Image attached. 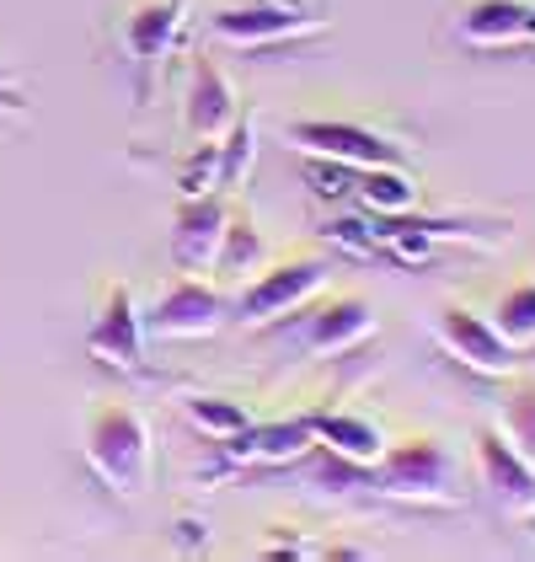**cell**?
I'll list each match as a JSON object with an SVG mask.
<instances>
[{
	"label": "cell",
	"mask_w": 535,
	"mask_h": 562,
	"mask_svg": "<svg viewBox=\"0 0 535 562\" xmlns=\"http://www.w3.org/2000/svg\"><path fill=\"white\" fill-rule=\"evenodd\" d=\"M369 493L418 504V509H455L466 498L460 467L440 434H407L380 450V461L369 467Z\"/></svg>",
	"instance_id": "6da1fadb"
},
{
	"label": "cell",
	"mask_w": 535,
	"mask_h": 562,
	"mask_svg": "<svg viewBox=\"0 0 535 562\" xmlns=\"http://www.w3.org/2000/svg\"><path fill=\"white\" fill-rule=\"evenodd\" d=\"M81 456H87L91 482L107 487L113 498H139L150 487V461H156L150 424L124 402H96L87 413Z\"/></svg>",
	"instance_id": "7a4b0ae2"
},
{
	"label": "cell",
	"mask_w": 535,
	"mask_h": 562,
	"mask_svg": "<svg viewBox=\"0 0 535 562\" xmlns=\"http://www.w3.org/2000/svg\"><path fill=\"white\" fill-rule=\"evenodd\" d=\"M321 290H327V262L316 258V252L268 262V268H258V273L241 284V295L230 301V322H236V327H273V322L306 311Z\"/></svg>",
	"instance_id": "3957f363"
},
{
	"label": "cell",
	"mask_w": 535,
	"mask_h": 562,
	"mask_svg": "<svg viewBox=\"0 0 535 562\" xmlns=\"http://www.w3.org/2000/svg\"><path fill=\"white\" fill-rule=\"evenodd\" d=\"M311 33H327V16H311L300 0L295 5L252 0V5L209 11V38L230 48H278V44H295V38H311Z\"/></svg>",
	"instance_id": "277c9868"
},
{
	"label": "cell",
	"mask_w": 535,
	"mask_h": 562,
	"mask_svg": "<svg viewBox=\"0 0 535 562\" xmlns=\"http://www.w3.org/2000/svg\"><path fill=\"white\" fill-rule=\"evenodd\" d=\"M316 429L311 413L300 418H273V424H247L241 434L220 439V461L209 467V476L220 472H284V467H300L311 456Z\"/></svg>",
	"instance_id": "5b68a950"
},
{
	"label": "cell",
	"mask_w": 535,
	"mask_h": 562,
	"mask_svg": "<svg viewBox=\"0 0 535 562\" xmlns=\"http://www.w3.org/2000/svg\"><path fill=\"white\" fill-rule=\"evenodd\" d=\"M139 322H145L150 338H215L230 322V295L198 273H182L178 284H167L156 295V305Z\"/></svg>",
	"instance_id": "8992f818"
},
{
	"label": "cell",
	"mask_w": 535,
	"mask_h": 562,
	"mask_svg": "<svg viewBox=\"0 0 535 562\" xmlns=\"http://www.w3.org/2000/svg\"><path fill=\"white\" fill-rule=\"evenodd\" d=\"M434 338H440V348H445L449 359H460L477 375L509 381L520 370V348L503 344V333L492 327V316H482V311H471V305H460V301L434 311Z\"/></svg>",
	"instance_id": "52a82bcc"
},
{
	"label": "cell",
	"mask_w": 535,
	"mask_h": 562,
	"mask_svg": "<svg viewBox=\"0 0 535 562\" xmlns=\"http://www.w3.org/2000/svg\"><path fill=\"white\" fill-rule=\"evenodd\" d=\"M284 139H289L300 156H327V161H343V167L407 161L391 134L369 130V124H354V119H295V124H284Z\"/></svg>",
	"instance_id": "ba28073f"
},
{
	"label": "cell",
	"mask_w": 535,
	"mask_h": 562,
	"mask_svg": "<svg viewBox=\"0 0 535 562\" xmlns=\"http://www.w3.org/2000/svg\"><path fill=\"white\" fill-rule=\"evenodd\" d=\"M471 456H477V476L488 487V498L514 519L535 515V461H525L503 429H477L471 434Z\"/></svg>",
	"instance_id": "9c48e42d"
},
{
	"label": "cell",
	"mask_w": 535,
	"mask_h": 562,
	"mask_svg": "<svg viewBox=\"0 0 535 562\" xmlns=\"http://www.w3.org/2000/svg\"><path fill=\"white\" fill-rule=\"evenodd\" d=\"M87 353L96 364L118 370V375H139L145 370V322H139V305H134V290L129 284H113L107 301L96 305L87 327Z\"/></svg>",
	"instance_id": "30bf717a"
},
{
	"label": "cell",
	"mask_w": 535,
	"mask_h": 562,
	"mask_svg": "<svg viewBox=\"0 0 535 562\" xmlns=\"http://www.w3.org/2000/svg\"><path fill=\"white\" fill-rule=\"evenodd\" d=\"M225 220H230V193H198V199H178L172 210V262L178 273H215V252H220Z\"/></svg>",
	"instance_id": "8fae6325"
},
{
	"label": "cell",
	"mask_w": 535,
	"mask_h": 562,
	"mask_svg": "<svg viewBox=\"0 0 535 562\" xmlns=\"http://www.w3.org/2000/svg\"><path fill=\"white\" fill-rule=\"evenodd\" d=\"M182 16H187V0H139V5H129L118 38H124L129 65L139 70V91H150L156 70H161V59L178 48Z\"/></svg>",
	"instance_id": "7c38bea8"
},
{
	"label": "cell",
	"mask_w": 535,
	"mask_h": 562,
	"mask_svg": "<svg viewBox=\"0 0 535 562\" xmlns=\"http://www.w3.org/2000/svg\"><path fill=\"white\" fill-rule=\"evenodd\" d=\"M375 327H380V316H375V305L364 295H332V301H321L300 322L295 344L306 348L311 359H332V353H349V348L369 344Z\"/></svg>",
	"instance_id": "4fadbf2b"
},
{
	"label": "cell",
	"mask_w": 535,
	"mask_h": 562,
	"mask_svg": "<svg viewBox=\"0 0 535 562\" xmlns=\"http://www.w3.org/2000/svg\"><path fill=\"white\" fill-rule=\"evenodd\" d=\"M236 119H241L236 87L220 76L215 59L198 54V59H193V76H187V97H182V124H187V134H193L198 145H220Z\"/></svg>",
	"instance_id": "5bb4252c"
},
{
	"label": "cell",
	"mask_w": 535,
	"mask_h": 562,
	"mask_svg": "<svg viewBox=\"0 0 535 562\" xmlns=\"http://www.w3.org/2000/svg\"><path fill=\"white\" fill-rule=\"evenodd\" d=\"M466 48H531L535 44V0H466L455 16Z\"/></svg>",
	"instance_id": "9a60e30c"
},
{
	"label": "cell",
	"mask_w": 535,
	"mask_h": 562,
	"mask_svg": "<svg viewBox=\"0 0 535 562\" xmlns=\"http://www.w3.org/2000/svg\"><path fill=\"white\" fill-rule=\"evenodd\" d=\"M311 429H316V445H327L332 456L354 461V467H375L380 450L391 445L380 424L358 418V413H311Z\"/></svg>",
	"instance_id": "2e32d148"
},
{
	"label": "cell",
	"mask_w": 535,
	"mask_h": 562,
	"mask_svg": "<svg viewBox=\"0 0 535 562\" xmlns=\"http://www.w3.org/2000/svg\"><path fill=\"white\" fill-rule=\"evenodd\" d=\"M258 268H268V241L258 231V220L247 210H230L225 220V236H220V252H215V273L225 284H247Z\"/></svg>",
	"instance_id": "e0dca14e"
},
{
	"label": "cell",
	"mask_w": 535,
	"mask_h": 562,
	"mask_svg": "<svg viewBox=\"0 0 535 562\" xmlns=\"http://www.w3.org/2000/svg\"><path fill=\"white\" fill-rule=\"evenodd\" d=\"M423 188L407 172V161H386V167H358V204L369 215H407L418 210Z\"/></svg>",
	"instance_id": "ac0fdd59"
},
{
	"label": "cell",
	"mask_w": 535,
	"mask_h": 562,
	"mask_svg": "<svg viewBox=\"0 0 535 562\" xmlns=\"http://www.w3.org/2000/svg\"><path fill=\"white\" fill-rule=\"evenodd\" d=\"M498 429L525 461H535V375H520V370L509 375L503 402H498Z\"/></svg>",
	"instance_id": "d6986e66"
},
{
	"label": "cell",
	"mask_w": 535,
	"mask_h": 562,
	"mask_svg": "<svg viewBox=\"0 0 535 562\" xmlns=\"http://www.w3.org/2000/svg\"><path fill=\"white\" fill-rule=\"evenodd\" d=\"M182 413H187V424L204 434V439H230V434H241L252 424V413H247V402H236V396H220V391H193V396H182Z\"/></svg>",
	"instance_id": "ffe728a7"
},
{
	"label": "cell",
	"mask_w": 535,
	"mask_h": 562,
	"mask_svg": "<svg viewBox=\"0 0 535 562\" xmlns=\"http://www.w3.org/2000/svg\"><path fill=\"white\" fill-rule=\"evenodd\" d=\"M252 161H258V130H252V119L241 113V119L230 124V134L215 145V188H220V193H236V188L252 177Z\"/></svg>",
	"instance_id": "44dd1931"
},
{
	"label": "cell",
	"mask_w": 535,
	"mask_h": 562,
	"mask_svg": "<svg viewBox=\"0 0 535 562\" xmlns=\"http://www.w3.org/2000/svg\"><path fill=\"white\" fill-rule=\"evenodd\" d=\"M492 327L503 333V344H514L520 353L525 348H535V279H525V284H509L498 301H492Z\"/></svg>",
	"instance_id": "7402d4cb"
},
{
	"label": "cell",
	"mask_w": 535,
	"mask_h": 562,
	"mask_svg": "<svg viewBox=\"0 0 535 562\" xmlns=\"http://www.w3.org/2000/svg\"><path fill=\"white\" fill-rule=\"evenodd\" d=\"M321 241L338 247L343 258H380V236H375L369 215H332L321 225Z\"/></svg>",
	"instance_id": "603a6c76"
},
{
	"label": "cell",
	"mask_w": 535,
	"mask_h": 562,
	"mask_svg": "<svg viewBox=\"0 0 535 562\" xmlns=\"http://www.w3.org/2000/svg\"><path fill=\"white\" fill-rule=\"evenodd\" d=\"M306 193L311 199H327V204H338V199H354L358 204V167H343V161H327V156H306Z\"/></svg>",
	"instance_id": "cb8c5ba5"
},
{
	"label": "cell",
	"mask_w": 535,
	"mask_h": 562,
	"mask_svg": "<svg viewBox=\"0 0 535 562\" xmlns=\"http://www.w3.org/2000/svg\"><path fill=\"white\" fill-rule=\"evenodd\" d=\"M178 193H182V199L215 193V145H198V150L187 156V167L178 172Z\"/></svg>",
	"instance_id": "d4e9b609"
},
{
	"label": "cell",
	"mask_w": 535,
	"mask_h": 562,
	"mask_svg": "<svg viewBox=\"0 0 535 562\" xmlns=\"http://www.w3.org/2000/svg\"><path fill=\"white\" fill-rule=\"evenodd\" d=\"M0 108H11V76L0 70Z\"/></svg>",
	"instance_id": "484cf974"
},
{
	"label": "cell",
	"mask_w": 535,
	"mask_h": 562,
	"mask_svg": "<svg viewBox=\"0 0 535 562\" xmlns=\"http://www.w3.org/2000/svg\"><path fill=\"white\" fill-rule=\"evenodd\" d=\"M284 5H295V0H284Z\"/></svg>",
	"instance_id": "4316f807"
}]
</instances>
